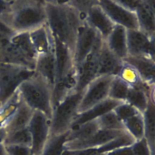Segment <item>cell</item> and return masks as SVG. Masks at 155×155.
I'll return each instance as SVG.
<instances>
[{"instance_id": "6da1fadb", "label": "cell", "mask_w": 155, "mask_h": 155, "mask_svg": "<svg viewBox=\"0 0 155 155\" xmlns=\"http://www.w3.org/2000/svg\"><path fill=\"white\" fill-rule=\"evenodd\" d=\"M47 24L51 33L73 53L78 31L85 22L86 14L69 1H45Z\"/></svg>"}, {"instance_id": "7a4b0ae2", "label": "cell", "mask_w": 155, "mask_h": 155, "mask_svg": "<svg viewBox=\"0 0 155 155\" xmlns=\"http://www.w3.org/2000/svg\"><path fill=\"white\" fill-rule=\"evenodd\" d=\"M6 20L17 33L30 32L47 23L45 1H12Z\"/></svg>"}, {"instance_id": "3957f363", "label": "cell", "mask_w": 155, "mask_h": 155, "mask_svg": "<svg viewBox=\"0 0 155 155\" xmlns=\"http://www.w3.org/2000/svg\"><path fill=\"white\" fill-rule=\"evenodd\" d=\"M52 88L37 74L23 81L17 93L21 99L34 111H40L50 120L53 112Z\"/></svg>"}, {"instance_id": "277c9868", "label": "cell", "mask_w": 155, "mask_h": 155, "mask_svg": "<svg viewBox=\"0 0 155 155\" xmlns=\"http://www.w3.org/2000/svg\"><path fill=\"white\" fill-rule=\"evenodd\" d=\"M74 91L53 109L50 119V136H56L70 130L76 116L84 94Z\"/></svg>"}, {"instance_id": "5b68a950", "label": "cell", "mask_w": 155, "mask_h": 155, "mask_svg": "<svg viewBox=\"0 0 155 155\" xmlns=\"http://www.w3.org/2000/svg\"><path fill=\"white\" fill-rule=\"evenodd\" d=\"M35 74V70L0 63V103L2 106L15 95L21 84Z\"/></svg>"}, {"instance_id": "8992f818", "label": "cell", "mask_w": 155, "mask_h": 155, "mask_svg": "<svg viewBox=\"0 0 155 155\" xmlns=\"http://www.w3.org/2000/svg\"><path fill=\"white\" fill-rule=\"evenodd\" d=\"M114 77L99 76L93 80L84 90L78 114L87 111L108 98L111 81Z\"/></svg>"}, {"instance_id": "52a82bcc", "label": "cell", "mask_w": 155, "mask_h": 155, "mask_svg": "<svg viewBox=\"0 0 155 155\" xmlns=\"http://www.w3.org/2000/svg\"><path fill=\"white\" fill-rule=\"evenodd\" d=\"M103 40L99 36L91 52L76 67L78 85L76 91H83L93 80L97 77L99 57Z\"/></svg>"}, {"instance_id": "ba28073f", "label": "cell", "mask_w": 155, "mask_h": 155, "mask_svg": "<svg viewBox=\"0 0 155 155\" xmlns=\"http://www.w3.org/2000/svg\"><path fill=\"white\" fill-rule=\"evenodd\" d=\"M32 138V155H39L50 136V120L42 112L35 110L28 127Z\"/></svg>"}, {"instance_id": "9c48e42d", "label": "cell", "mask_w": 155, "mask_h": 155, "mask_svg": "<svg viewBox=\"0 0 155 155\" xmlns=\"http://www.w3.org/2000/svg\"><path fill=\"white\" fill-rule=\"evenodd\" d=\"M97 3L116 25L127 30L139 29L136 13L120 5L117 1L100 0Z\"/></svg>"}, {"instance_id": "30bf717a", "label": "cell", "mask_w": 155, "mask_h": 155, "mask_svg": "<svg viewBox=\"0 0 155 155\" xmlns=\"http://www.w3.org/2000/svg\"><path fill=\"white\" fill-rule=\"evenodd\" d=\"M127 42L128 56L155 59V37L139 29L127 30Z\"/></svg>"}, {"instance_id": "8fae6325", "label": "cell", "mask_w": 155, "mask_h": 155, "mask_svg": "<svg viewBox=\"0 0 155 155\" xmlns=\"http://www.w3.org/2000/svg\"><path fill=\"white\" fill-rule=\"evenodd\" d=\"M100 35L86 22L79 28L73 51L75 67L78 66L91 52Z\"/></svg>"}, {"instance_id": "7c38bea8", "label": "cell", "mask_w": 155, "mask_h": 155, "mask_svg": "<svg viewBox=\"0 0 155 155\" xmlns=\"http://www.w3.org/2000/svg\"><path fill=\"white\" fill-rule=\"evenodd\" d=\"M127 130L99 129L88 138L78 141L66 142L65 150H78L98 147L127 132Z\"/></svg>"}, {"instance_id": "4fadbf2b", "label": "cell", "mask_w": 155, "mask_h": 155, "mask_svg": "<svg viewBox=\"0 0 155 155\" xmlns=\"http://www.w3.org/2000/svg\"><path fill=\"white\" fill-rule=\"evenodd\" d=\"M85 22L95 29L104 41L116 25L97 4V1L88 9Z\"/></svg>"}, {"instance_id": "5bb4252c", "label": "cell", "mask_w": 155, "mask_h": 155, "mask_svg": "<svg viewBox=\"0 0 155 155\" xmlns=\"http://www.w3.org/2000/svg\"><path fill=\"white\" fill-rule=\"evenodd\" d=\"M124 66L125 63L123 61L111 52L103 41L99 57L97 77L119 76Z\"/></svg>"}, {"instance_id": "9a60e30c", "label": "cell", "mask_w": 155, "mask_h": 155, "mask_svg": "<svg viewBox=\"0 0 155 155\" xmlns=\"http://www.w3.org/2000/svg\"><path fill=\"white\" fill-rule=\"evenodd\" d=\"M123 102H124L107 98L87 111L78 114L71 125L70 130L77 128L87 122L97 119L104 114L113 110Z\"/></svg>"}, {"instance_id": "2e32d148", "label": "cell", "mask_w": 155, "mask_h": 155, "mask_svg": "<svg viewBox=\"0 0 155 155\" xmlns=\"http://www.w3.org/2000/svg\"><path fill=\"white\" fill-rule=\"evenodd\" d=\"M53 36L58 81L76 67L72 51L54 35Z\"/></svg>"}, {"instance_id": "e0dca14e", "label": "cell", "mask_w": 155, "mask_h": 155, "mask_svg": "<svg viewBox=\"0 0 155 155\" xmlns=\"http://www.w3.org/2000/svg\"><path fill=\"white\" fill-rule=\"evenodd\" d=\"M35 74L45 81L53 89L57 81V68L54 48L46 54L38 55L36 59Z\"/></svg>"}, {"instance_id": "ac0fdd59", "label": "cell", "mask_w": 155, "mask_h": 155, "mask_svg": "<svg viewBox=\"0 0 155 155\" xmlns=\"http://www.w3.org/2000/svg\"><path fill=\"white\" fill-rule=\"evenodd\" d=\"M135 12L139 29L151 37H155V1H140Z\"/></svg>"}, {"instance_id": "d6986e66", "label": "cell", "mask_w": 155, "mask_h": 155, "mask_svg": "<svg viewBox=\"0 0 155 155\" xmlns=\"http://www.w3.org/2000/svg\"><path fill=\"white\" fill-rule=\"evenodd\" d=\"M123 61L137 71L143 81L155 85V59L148 57L128 56Z\"/></svg>"}, {"instance_id": "ffe728a7", "label": "cell", "mask_w": 155, "mask_h": 155, "mask_svg": "<svg viewBox=\"0 0 155 155\" xmlns=\"http://www.w3.org/2000/svg\"><path fill=\"white\" fill-rule=\"evenodd\" d=\"M0 63L20 66L35 70L36 60L28 57L11 42L0 50Z\"/></svg>"}, {"instance_id": "44dd1931", "label": "cell", "mask_w": 155, "mask_h": 155, "mask_svg": "<svg viewBox=\"0 0 155 155\" xmlns=\"http://www.w3.org/2000/svg\"><path fill=\"white\" fill-rule=\"evenodd\" d=\"M34 111L19 97L18 103L16 110L2 127L7 133L28 127Z\"/></svg>"}, {"instance_id": "7402d4cb", "label": "cell", "mask_w": 155, "mask_h": 155, "mask_svg": "<svg viewBox=\"0 0 155 155\" xmlns=\"http://www.w3.org/2000/svg\"><path fill=\"white\" fill-rule=\"evenodd\" d=\"M78 77L76 67L57 81L52 91L53 110L69 94L76 90Z\"/></svg>"}, {"instance_id": "603a6c76", "label": "cell", "mask_w": 155, "mask_h": 155, "mask_svg": "<svg viewBox=\"0 0 155 155\" xmlns=\"http://www.w3.org/2000/svg\"><path fill=\"white\" fill-rule=\"evenodd\" d=\"M104 41L110 50L118 58L123 60L128 56L127 29L124 27L116 25Z\"/></svg>"}, {"instance_id": "cb8c5ba5", "label": "cell", "mask_w": 155, "mask_h": 155, "mask_svg": "<svg viewBox=\"0 0 155 155\" xmlns=\"http://www.w3.org/2000/svg\"><path fill=\"white\" fill-rule=\"evenodd\" d=\"M29 34L38 56L46 54L54 49L53 35L47 23L31 31Z\"/></svg>"}, {"instance_id": "d4e9b609", "label": "cell", "mask_w": 155, "mask_h": 155, "mask_svg": "<svg viewBox=\"0 0 155 155\" xmlns=\"http://www.w3.org/2000/svg\"><path fill=\"white\" fill-rule=\"evenodd\" d=\"M145 124V138L147 140L152 155H155V101L150 99L147 107L143 114Z\"/></svg>"}, {"instance_id": "484cf974", "label": "cell", "mask_w": 155, "mask_h": 155, "mask_svg": "<svg viewBox=\"0 0 155 155\" xmlns=\"http://www.w3.org/2000/svg\"><path fill=\"white\" fill-rule=\"evenodd\" d=\"M69 130L59 135L50 136L39 155H63Z\"/></svg>"}, {"instance_id": "4316f807", "label": "cell", "mask_w": 155, "mask_h": 155, "mask_svg": "<svg viewBox=\"0 0 155 155\" xmlns=\"http://www.w3.org/2000/svg\"><path fill=\"white\" fill-rule=\"evenodd\" d=\"M99 129H100L97 120H94L87 122L77 128L69 130L67 142L86 139L92 136Z\"/></svg>"}, {"instance_id": "83f0119b", "label": "cell", "mask_w": 155, "mask_h": 155, "mask_svg": "<svg viewBox=\"0 0 155 155\" xmlns=\"http://www.w3.org/2000/svg\"><path fill=\"white\" fill-rule=\"evenodd\" d=\"M125 128L136 141L145 137V124L143 114L139 113L123 121Z\"/></svg>"}, {"instance_id": "f1b7e54d", "label": "cell", "mask_w": 155, "mask_h": 155, "mask_svg": "<svg viewBox=\"0 0 155 155\" xmlns=\"http://www.w3.org/2000/svg\"><path fill=\"white\" fill-rule=\"evenodd\" d=\"M11 42L22 51L28 57L36 61L38 54L31 42L29 32H17L11 40Z\"/></svg>"}, {"instance_id": "f546056e", "label": "cell", "mask_w": 155, "mask_h": 155, "mask_svg": "<svg viewBox=\"0 0 155 155\" xmlns=\"http://www.w3.org/2000/svg\"><path fill=\"white\" fill-rule=\"evenodd\" d=\"M130 85L119 76L114 77L110 88L108 98L126 102Z\"/></svg>"}, {"instance_id": "4dcf8cb0", "label": "cell", "mask_w": 155, "mask_h": 155, "mask_svg": "<svg viewBox=\"0 0 155 155\" xmlns=\"http://www.w3.org/2000/svg\"><path fill=\"white\" fill-rule=\"evenodd\" d=\"M5 146L20 145L31 147L32 138L28 127L7 133L3 142Z\"/></svg>"}, {"instance_id": "1f68e13d", "label": "cell", "mask_w": 155, "mask_h": 155, "mask_svg": "<svg viewBox=\"0 0 155 155\" xmlns=\"http://www.w3.org/2000/svg\"><path fill=\"white\" fill-rule=\"evenodd\" d=\"M136 140L128 132L114 139L113 140L98 147L99 151L101 154L105 155L108 152L117 149L132 146Z\"/></svg>"}, {"instance_id": "d6a6232c", "label": "cell", "mask_w": 155, "mask_h": 155, "mask_svg": "<svg viewBox=\"0 0 155 155\" xmlns=\"http://www.w3.org/2000/svg\"><path fill=\"white\" fill-rule=\"evenodd\" d=\"M101 129L126 130L124 122L119 118L113 110L97 119Z\"/></svg>"}, {"instance_id": "836d02e7", "label": "cell", "mask_w": 155, "mask_h": 155, "mask_svg": "<svg viewBox=\"0 0 155 155\" xmlns=\"http://www.w3.org/2000/svg\"><path fill=\"white\" fill-rule=\"evenodd\" d=\"M16 33L5 19L0 18V50L10 43L11 40Z\"/></svg>"}, {"instance_id": "e575fe53", "label": "cell", "mask_w": 155, "mask_h": 155, "mask_svg": "<svg viewBox=\"0 0 155 155\" xmlns=\"http://www.w3.org/2000/svg\"><path fill=\"white\" fill-rule=\"evenodd\" d=\"M113 111L123 122L140 113L133 106L126 102L118 105L113 110Z\"/></svg>"}, {"instance_id": "d590c367", "label": "cell", "mask_w": 155, "mask_h": 155, "mask_svg": "<svg viewBox=\"0 0 155 155\" xmlns=\"http://www.w3.org/2000/svg\"><path fill=\"white\" fill-rule=\"evenodd\" d=\"M133 155H152L148 143L145 137L136 141L131 146Z\"/></svg>"}, {"instance_id": "8d00e7d4", "label": "cell", "mask_w": 155, "mask_h": 155, "mask_svg": "<svg viewBox=\"0 0 155 155\" xmlns=\"http://www.w3.org/2000/svg\"><path fill=\"white\" fill-rule=\"evenodd\" d=\"M9 155H32L31 147L24 145H12L5 146Z\"/></svg>"}, {"instance_id": "74e56055", "label": "cell", "mask_w": 155, "mask_h": 155, "mask_svg": "<svg viewBox=\"0 0 155 155\" xmlns=\"http://www.w3.org/2000/svg\"><path fill=\"white\" fill-rule=\"evenodd\" d=\"M63 155H104L101 154L98 147L78 150H65Z\"/></svg>"}, {"instance_id": "f35d334b", "label": "cell", "mask_w": 155, "mask_h": 155, "mask_svg": "<svg viewBox=\"0 0 155 155\" xmlns=\"http://www.w3.org/2000/svg\"><path fill=\"white\" fill-rule=\"evenodd\" d=\"M12 1L0 0V18H6L10 13Z\"/></svg>"}, {"instance_id": "ab89813d", "label": "cell", "mask_w": 155, "mask_h": 155, "mask_svg": "<svg viewBox=\"0 0 155 155\" xmlns=\"http://www.w3.org/2000/svg\"><path fill=\"white\" fill-rule=\"evenodd\" d=\"M104 155H133L131 146L117 149Z\"/></svg>"}, {"instance_id": "60d3db41", "label": "cell", "mask_w": 155, "mask_h": 155, "mask_svg": "<svg viewBox=\"0 0 155 155\" xmlns=\"http://www.w3.org/2000/svg\"><path fill=\"white\" fill-rule=\"evenodd\" d=\"M117 2L126 8L135 12L140 1H117Z\"/></svg>"}, {"instance_id": "b9f144b4", "label": "cell", "mask_w": 155, "mask_h": 155, "mask_svg": "<svg viewBox=\"0 0 155 155\" xmlns=\"http://www.w3.org/2000/svg\"><path fill=\"white\" fill-rule=\"evenodd\" d=\"M7 135V132L4 127H0V143H3Z\"/></svg>"}, {"instance_id": "7bdbcfd3", "label": "cell", "mask_w": 155, "mask_h": 155, "mask_svg": "<svg viewBox=\"0 0 155 155\" xmlns=\"http://www.w3.org/2000/svg\"><path fill=\"white\" fill-rule=\"evenodd\" d=\"M0 155H8L5 145L3 143H0Z\"/></svg>"}, {"instance_id": "ee69618b", "label": "cell", "mask_w": 155, "mask_h": 155, "mask_svg": "<svg viewBox=\"0 0 155 155\" xmlns=\"http://www.w3.org/2000/svg\"><path fill=\"white\" fill-rule=\"evenodd\" d=\"M2 104L0 103V109L2 107Z\"/></svg>"}, {"instance_id": "f6af8a7d", "label": "cell", "mask_w": 155, "mask_h": 155, "mask_svg": "<svg viewBox=\"0 0 155 155\" xmlns=\"http://www.w3.org/2000/svg\"></svg>"}]
</instances>
